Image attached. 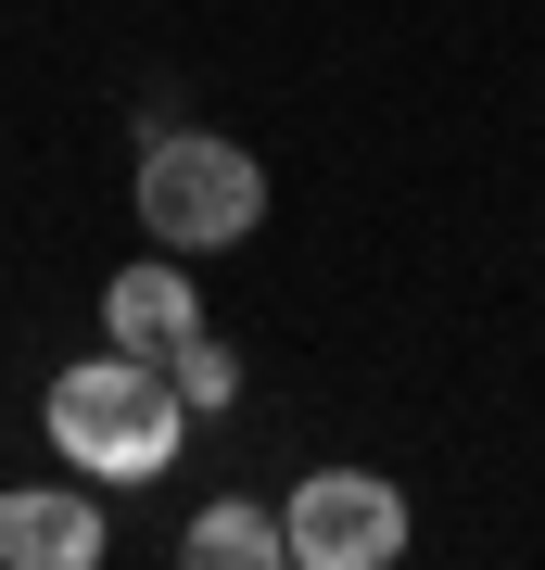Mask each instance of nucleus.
Here are the masks:
<instances>
[{"mask_svg": "<svg viewBox=\"0 0 545 570\" xmlns=\"http://www.w3.org/2000/svg\"><path fill=\"white\" fill-rule=\"evenodd\" d=\"M178 431H191V393L165 381V355H127L101 343L51 381V456L77 482H165L178 469Z\"/></svg>", "mask_w": 545, "mask_h": 570, "instance_id": "f257e3e1", "label": "nucleus"}, {"mask_svg": "<svg viewBox=\"0 0 545 570\" xmlns=\"http://www.w3.org/2000/svg\"><path fill=\"white\" fill-rule=\"evenodd\" d=\"M140 228L153 254H228L266 228V165L242 140H216V127H165V140H140Z\"/></svg>", "mask_w": 545, "mask_h": 570, "instance_id": "f03ea898", "label": "nucleus"}, {"mask_svg": "<svg viewBox=\"0 0 545 570\" xmlns=\"http://www.w3.org/2000/svg\"><path fill=\"white\" fill-rule=\"evenodd\" d=\"M280 532H292L304 570H393L406 558V482H381V469H304Z\"/></svg>", "mask_w": 545, "mask_h": 570, "instance_id": "7ed1b4c3", "label": "nucleus"}, {"mask_svg": "<svg viewBox=\"0 0 545 570\" xmlns=\"http://www.w3.org/2000/svg\"><path fill=\"white\" fill-rule=\"evenodd\" d=\"M115 520L89 482H13L0 494V570H101Z\"/></svg>", "mask_w": 545, "mask_h": 570, "instance_id": "20e7f679", "label": "nucleus"}, {"mask_svg": "<svg viewBox=\"0 0 545 570\" xmlns=\"http://www.w3.org/2000/svg\"><path fill=\"white\" fill-rule=\"evenodd\" d=\"M191 330H203V292L178 279V254L115 266V279H101V343H127V355H178Z\"/></svg>", "mask_w": 545, "mask_h": 570, "instance_id": "39448f33", "label": "nucleus"}, {"mask_svg": "<svg viewBox=\"0 0 545 570\" xmlns=\"http://www.w3.org/2000/svg\"><path fill=\"white\" fill-rule=\"evenodd\" d=\"M178 558H191V570H280L292 532H280V508H254V494H216V508L178 532Z\"/></svg>", "mask_w": 545, "mask_h": 570, "instance_id": "423d86ee", "label": "nucleus"}, {"mask_svg": "<svg viewBox=\"0 0 545 570\" xmlns=\"http://www.w3.org/2000/svg\"><path fill=\"white\" fill-rule=\"evenodd\" d=\"M165 381H178V393H191V419H216V406H228V393H242V355H228V343H216V330H191V343H178V355H165Z\"/></svg>", "mask_w": 545, "mask_h": 570, "instance_id": "0eeeda50", "label": "nucleus"}]
</instances>
